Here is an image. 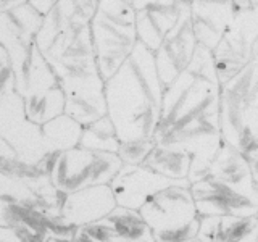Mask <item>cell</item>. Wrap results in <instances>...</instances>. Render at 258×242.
<instances>
[{
    "mask_svg": "<svg viewBox=\"0 0 258 242\" xmlns=\"http://www.w3.org/2000/svg\"><path fill=\"white\" fill-rule=\"evenodd\" d=\"M119 137L108 116H103L94 123L83 128L79 147L92 152H111L116 153L119 149Z\"/></svg>",
    "mask_w": 258,
    "mask_h": 242,
    "instance_id": "cell-18",
    "label": "cell"
},
{
    "mask_svg": "<svg viewBox=\"0 0 258 242\" xmlns=\"http://www.w3.org/2000/svg\"><path fill=\"white\" fill-rule=\"evenodd\" d=\"M136 12L123 0H102L89 24L95 63L103 81L110 79L137 44Z\"/></svg>",
    "mask_w": 258,
    "mask_h": 242,
    "instance_id": "cell-3",
    "label": "cell"
},
{
    "mask_svg": "<svg viewBox=\"0 0 258 242\" xmlns=\"http://www.w3.org/2000/svg\"><path fill=\"white\" fill-rule=\"evenodd\" d=\"M144 165L171 181H189L192 155L179 145L155 144Z\"/></svg>",
    "mask_w": 258,
    "mask_h": 242,
    "instance_id": "cell-14",
    "label": "cell"
},
{
    "mask_svg": "<svg viewBox=\"0 0 258 242\" xmlns=\"http://www.w3.org/2000/svg\"><path fill=\"white\" fill-rule=\"evenodd\" d=\"M44 16L37 13L29 4L15 10L0 13V45L5 48L10 62L13 79H16L36 47V34L42 26Z\"/></svg>",
    "mask_w": 258,
    "mask_h": 242,
    "instance_id": "cell-7",
    "label": "cell"
},
{
    "mask_svg": "<svg viewBox=\"0 0 258 242\" xmlns=\"http://www.w3.org/2000/svg\"><path fill=\"white\" fill-rule=\"evenodd\" d=\"M155 147L153 139H136L119 144L118 157L123 165H144V161L150 155L152 149Z\"/></svg>",
    "mask_w": 258,
    "mask_h": 242,
    "instance_id": "cell-20",
    "label": "cell"
},
{
    "mask_svg": "<svg viewBox=\"0 0 258 242\" xmlns=\"http://www.w3.org/2000/svg\"><path fill=\"white\" fill-rule=\"evenodd\" d=\"M255 216H256V220H258V213H256V215H255Z\"/></svg>",
    "mask_w": 258,
    "mask_h": 242,
    "instance_id": "cell-28",
    "label": "cell"
},
{
    "mask_svg": "<svg viewBox=\"0 0 258 242\" xmlns=\"http://www.w3.org/2000/svg\"><path fill=\"white\" fill-rule=\"evenodd\" d=\"M105 220L110 223L116 242H155L150 228L137 210L116 205Z\"/></svg>",
    "mask_w": 258,
    "mask_h": 242,
    "instance_id": "cell-16",
    "label": "cell"
},
{
    "mask_svg": "<svg viewBox=\"0 0 258 242\" xmlns=\"http://www.w3.org/2000/svg\"><path fill=\"white\" fill-rule=\"evenodd\" d=\"M24 4H28V0H0V13L15 10V8H18Z\"/></svg>",
    "mask_w": 258,
    "mask_h": 242,
    "instance_id": "cell-25",
    "label": "cell"
},
{
    "mask_svg": "<svg viewBox=\"0 0 258 242\" xmlns=\"http://www.w3.org/2000/svg\"><path fill=\"white\" fill-rule=\"evenodd\" d=\"M177 16H179L177 0L174 5H152L137 10L134 20L137 42L152 52H157L166 34L174 28Z\"/></svg>",
    "mask_w": 258,
    "mask_h": 242,
    "instance_id": "cell-12",
    "label": "cell"
},
{
    "mask_svg": "<svg viewBox=\"0 0 258 242\" xmlns=\"http://www.w3.org/2000/svg\"><path fill=\"white\" fill-rule=\"evenodd\" d=\"M107 116L121 142L153 139L161 116L163 84L155 56L137 42L131 55L110 79L105 81Z\"/></svg>",
    "mask_w": 258,
    "mask_h": 242,
    "instance_id": "cell-2",
    "label": "cell"
},
{
    "mask_svg": "<svg viewBox=\"0 0 258 242\" xmlns=\"http://www.w3.org/2000/svg\"><path fill=\"white\" fill-rule=\"evenodd\" d=\"M248 165H250V173H252L253 183L258 186V155H255L253 158H250Z\"/></svg>",
    "mask_w": 258,
    "mask_h": 242,
    "instance_id": "cell-26",
    "label": "cell"
},
{
    "mask_svg": "<svg viewBox=\"0 0 258 242\" xmlns=\"http://www.w3.org/2000/svg\"><path fill=\"white\" fill-rule=\"evenodd\" d=\"M207 176L216 177V179L245 191L256 189V184L253 183L252 173H250L248 160L226 142H221L213 160L210 161L205 177Z\"/></svg>",
    "mask_w": 258,
    "mask_h": 242,
    "instance_id": "cell-13",
    "label": "cell"
},
{
    "mask_svg": "<svg viewBox=\"0 0 258 242\" xmlns=\"http://www.w3.org/2000/svg\"><path fill=\"white\" fill-rule=\"evenodd\" d=\"M220 89L213 52L199 44L187 68L163 89L161 116L153 141L190 152L189 184L204 179L223 142Z\"/></svg>",
    "mask_w": 258,
    "mask_h": 242,
    "instance_id": "cell-1",
    "label": "cell"
},
{
    "mask_svg": "<svg viewBox=\"0 0 258 242\" xmlns=\"http://www.w3.org/2000/svg\"><path fill=\"white\" fill-rule=\"evenodd\" d=\"M190 13L192 20H197L224 34L236 10L231 0H192Z\"/></svg>",
    "mask_w": 258,
    "mask_h": 242,
    "instance_id": "cell-17",
    "label": "cell"
},
{
    "mask_svg": "<svg viewBox=\"0 0 258 242\" xmlns=\"http://www.w3.org/2000/svg\"><path fill=\"white\" fill-rule=\"evenodd\" d=\"M99 2H102V0H99Z\"/></svg>",
    "mask_w": 258,
    "mask_h": 242,
    "instance_id": "cell-30",
    "label": "cell"
},
{
    "mask_svg": "<svg viewBox=\"0 0 258 242\" xmlns=\"http://www.w3.org/2000/svg\"><path fill=\"white\" fill-rule=\"evenodd\" d=\"M116 208V200L110 184L91 186L64 196L60 205V220L71 228L107 218Z\"/></svg>",
    "mask_w": 258,
    "mask_h": 242,
    "instance_id": "cell-11",
    "label": "cell"
},
{
    "mask_svg": "<svg viewBox=\"0 0 258 242\" xmlns=\"http://www.w3.org/2000/svg\"><path fill=\"white\" fill-rule=\"evenodd\" d=\"M79 228H83L87 232V236L91 237L94 242H116L111 226L107 220H105V218L103 220H99V221L89 223L86 226H79Z\"/></svg>",
    "mask_w": 258,
    "mask_h": 242,
    "instance_id": "cell-22",
    "label": "cell"
},
{
    "mask_svg": "<svg viewBox=\"0 0 258 242\" xmlns=\"http://www.w3.org/2000/svg\"><path fill=\"white\" fill-rule=\"evenodd\" d=\"M64 92V113L81 126L107 116L105 81L99 73L60 81Z\"/></svg>",
    "mask_w": 258,
    "mask_h": 242,
    "instance_id": "cell-9",
    "label": "cell"
},
{
    "mask_svg": "<svg viewBox=\"0 0 258 242\" xmlns=\"http://www.w3.org/2000/svg\"><path fill=\"white\" fill-rule=\"evenodd\" d=\"M232 216H202L197 239L200 242H226Z\"/></svg>",
    "mask_w": 258,
    "mask_h": 242,
    "instance_id": "cell-19",
    "label": "cell"
},
{
    "mask_svg": "<svg viewBox=\"0 0 258 242\" xmlns=\"http://www.w3.org/2000/svg\"><path fill=\"white\" fill-rule=\"evenodd\" d=\"M177 5H179V16H177L174 28L166 34L158 50L153 52L158 78L163 84V89L187 68L194 50L197 47V40L194 37L190 23V2L177 0Z\"/></svg>",
    "mask_w": 258,
    "mask_h": 242,
    "instance_id": "cell-8",
    "label": "cell"
},
{
    "mask_svg": "<svg viewBox=\"0 0 258 242\" xmlns=\"http://www.w3.org/2000/svg\"><path fill=\"white\" fill-rule=\"evenodd\" d=\"M226 242H258V220L256 216L232 218Z\"/></svg>",
    "mask_w": 258,
    "mask_h": 242,
    "instance_id": "cell-21",
    "label": "cell"
},
{
    "mask_svg": "<svg viewBox=\"0 0 258 242\" xmlns=\"http://www.w3.org/2000/svg\"><path fill=\"white\" fill-rule=\"evenodd\" d=\"M250 5H252V7H258V0H250Z\"/></svg>",
    "mask_w": 258,
    "mask_h": 242,
    "instance_id": "cell-27",
    "label": "cell"
},
{
    "mask_svg": "<svg viewBox=\"0 0 258 242\" xmlns=\"http://www.w3.org/2000/svg\"><path fill=\"white\" fill-rule=\"evenodd\" d=\"M42 165L52 186L64 197L91 186L110 184L123 168V161L118 153L92 152L78 145L47 155Z\"/></svg>",
    "mask_w": 258,
    "mask_h": 242,
    "instance_id": "cell-4",
    "label": "cell"
},
{
    "mask_svg": "<svg viewBox=\"0 0 258 242\" xmlns=\"http://www.w3.org/2000/svg\"><path fill=\"white\" fill-rule=\"evenodd\" d=\"M256 191H258V186H256Z\"/></svg>",
    "mask_w": 258,
    "mask_h": 242,
    "instance_id": "cell-29",
    "label": "cell"
},
{
    "mask_svg": "<svg viewBox=\"0 0 258 242\" xmlns=\"http://www.w3.org/2000/svg\"><path fill=\"white\" fill-rule=\"evenodd\" d=\"M155 242H182L197 237L200 216L189 183H176L158 191L139 208Z\"/></svg>",
    "mask_w": 258,
    "mask_h": 242,
    "instance_id": "cell-5",
    "label": "cell"
},
{
    "mask_svg": "<svg viewBox=\"0 0 258 242\" xmlns=\"http://www.w3.org/2000/svg\"><path fill=\"white\" fill-rule=\"evenodd\" d=\"M40 133H42L47 155H52V153L78 147L81 134H83V126L67 113H63L40 126Z\"/></svg>",
    "mask_w": 258,
    "mask_h": 242,
    "instance_id": "cell-15",
    "label": "cell"
},
{
    "mask_svg": "<svg viewBox=\"0 0 258 242\" xmlns=\"http://www.w3.org/2000/svg\"><path fill=\"white\" fill-rule=\"evenodd\" d=\"M56 2H58V0H28V4L42 16H45L48 12H50L56 5Z\"/></svg>",
    "mask_w": 258,
    "mask_h": 242,
    "instance_id": "cell-24",
    "label": "cell"
},
{
    "mask_svg": "<svg viewBox=\"0 0 258 242\" xmlns=\"http://www.w3.org/2000/svg\"><path fill=\"white\" fill-rule=\"evenodd\" d=\"M176 183L184 181H171L168 177H163L155 171H152L145 165H123V168L119 169L118 174L110 183V188L118 207L139 212V208L153 194Z\"/></svg>",
    "mask_w": 258,
    "mask_h": 242,
    "instance_id": "cell-10",
    "label": "cell"
},
{
    "mask_svg": "<svg viewBox=\"0 0 258 242\" xmlns=\"http://www.w3.org/2000/svg\"><path fill=\"white\" fill-rule=\"evenodd\" d=\"M0 242H39L18 229L0 224Z\"/></svg>",
    "mask_w": 258,
    "mask_h": 242,
    "instance_id": "cell-23",
    "label": "cell"
},
{
    "mask_svg": "<svg viewBox=\"0 0 258 242\" xmlns=\"http://www.w3.org/2000/svg\"><path fill=\"white\" fill-rule=\"evenodd\" d=\"M199 216L245 218L258 213V191H245L207 176L189 184Z\"/></svg>",
    "mask_w": 258,
    "mask_h": 242,
    "instance_id": "cell-6",
    "label": "cell"
}]
</instances>
